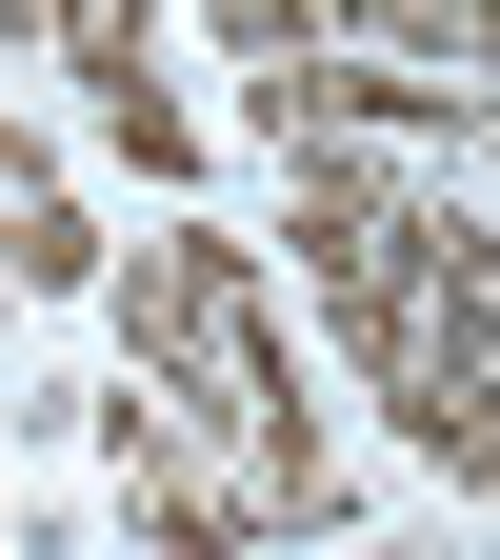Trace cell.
<instances>
[{
	"label": "cell",
	"mask_w": 500,
	"mask_h": 560,
	"mask_svg": "<svg viewBox=\"0 0 500 560\" xmlns=\"http://www.w3.org/2000/svg\"><path fill=\"white\" fill-rule=\"evenodd\" d=\"M480 81L441 60H381V40H301V60H241V140H461Z\"/></svg>",
	"instance_id": "obj_2"
},
{
	"label": "cell",
	"mask_w": 500,
	"mask_h": 560,
	"mask_svg": "<svg viewBox=\"0 0 500 560\" xmlns=\"http://www.w3.org/2000/svg\"><path fill=\"white\" fill-rule=\"evenodd\" d=\"M101 301H120V381H161L181 420H221V441L301 400V340L260 301V241H221V221H161L140 260H101Z\"/></svg>",
	"instance_id": "obj_1"
},
{
	"label": "cell",
	"mask_w": 500,
	"mask_h": 560,
	"mask_svg": "<svg viewBox=\"0 0 500 560\" xmlns=\"http://www.w3.org/2000/svg\"><path fill=\"white\" fill-rule=\"evenodd\" d=\"M241 60H301V40H361V0H200Z\"/></svg>",
	"instance_id": "obj_7"
},
{
	"label": "cell",
	"mask_w": 500,
	"mask_h": 560,
	"mask_svg": "<svg viewBox=\"0 0 500 560\" xmlns=\"http://www.w3.org/2000/svg\"><path fill=\"white\" fill-rule=\"evenodd\" d=\"M81 441H101V480L140 501V540H161V560H241V540H260V501L200 460V420H181L161 381H101V400H81Z\"/></svg>",
	"instance_id": "obj_3"
},
{
	"label": "cell",
	"mask_w": 500,
	"mask_h": 560,
	"mask_svg": "<svg viewBox=\"0 0 500 560\" xmlns=\"http://www.w3.org/2000/svg\"><path fill=\"white\" fill-rule=\"evenodd\" d=\"M361 400H381L400 441L461 480V501H500V301H461V280H441V320H420V340H400Z\"/></svg>",
	"instance_id": "obj_4"
},
{
	"label": "cell",
	"mask_w": 500,
	"mask_h": 560,
	"mask_svg": "<svg viewBox=\"0 0 500 560\" xmlns=\"http://www.w3.org/2000/svg\"><path fill=\"white\" fill-rule=\"evenodd\" d=\"M461 140H480V161H500V81H480V101H461Z\"/></svg>",
	"instance_id": "obj_8"
},
{
	"label": "cell",
	"mask_w": 500,
	"mask_h": 560,
	"mask_svg": "<svg viewBox=\"0 0 500 560\" xmlns=\"http://www.w3.org/2000/svg\"><path fill=\"white\" fill-rule=\"evenodd\" d=\"M40 21H60V0H0V40H40Z\"/></svg>",
	"instance_id": "obj_9"
},
{
	"label": "cell",
	"mask_w": 500,
	"mask_h": 560,
	"mask_svg": "<svg viewBox=\"0 0 500 560\" xmlns=\"http://www.w3.org/2000/svg\"><path fill=\"white\" fill-rule=\"evenodd\" d=\"M101 260H120V241L81 221V180L0 120V301H101Z\"/></svg>",
	"instance_id": "obj_5"
},
{
	"label": "cell",
	"mask_w": 500,
	"mask_h": 560,
	"mask_svg": "<svg viewBox=\"0 0 500 560\" xmlns=\"http://www.w3.org/2000/svg\"><path fill=\"white\" fill-rule=\"evenodd\" d=\"M480 81H500V0H480Z\"/></svg>",
	"instance_id": "obj_10"
},
{
	"label": "cell",
	"mask_w": 500,
	"mask_h": 560,
	"mask_svg": "<svg viewBox=\"0 0 500 560\" xmlns=\"http://www.w3.org/2000/svg\"><path fill=\"white\" fill-rule=\"evenodd\" d=\"M101 140H120V161L161 180V200L200 180V101H181V81H120V101H101Z\"/></svg>",
	"instance_id": "obj_6"
},
{
	"label": "cell",
	"mask_w": 500,
	"mask_h": 560,
	"mask_svg": "<svg viewBox=\"0 0 500 560\" xmlns=\"http://www.w3.org/2000/svg\"><path fill=\"white\" fill-rule=\"evenodd\" d=\"M0 540H21V521H0Z\"/></svg>",
	"instance_id": "obj_11"
}]
</instances>
